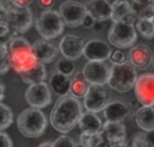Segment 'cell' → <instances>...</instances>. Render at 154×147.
I'll use <instances>...</instances> for the list:
<instances>
[{
	"label": "cell",
	"instance_id": "1",
	"mask_svg": "<svg viewBox=\"0 0 154 147\" xmlns=\"http://www.w3.org/2000/svg\"><path fill=\"white\" fill-rule=\"evenodd\" d=\"M81 113L82 108L80 99L68 93L57 100L50 112V123L58 132L66 134L79 124Z\"/></svg>",
	"mask_w": 154,
	"mask_h": 147
},
{
	"label": "cell",
	"instance_id": "2",
	"mask_svg": "<svg viewBox=\"0 0 154 147\" xmlns=\"http://www.w3.org/2000/svg\"><path fill=\"white\" fill-rule=\"evenodd\" d=\"M8 53H10L11 68L18 74L31 69L35 64H38V59L35 58L32 53V46L29 40L23 37H12L10 42L7 43Z\"/></svg>",
	"mask_w": 154,
	"mask_h": 147
},
{
	"label": "cell",
	"instance_id": "3",
	"mask_svg": "<svg viewBox=\"0 0 154 147\" xmlns=\"http://www.w3.org/2000/svg\"><path fill=\"white\" fill-rule=\"evenodd\" d=\"M18 130L26 138H39L48 128V118L39 108L30 107L18 116Z\"/></svg>",
	"mask_w": 154,
	"mask_h": 147
},
{
	"label": "cell",
	"instance_id": "4",
	"mask_svg": "<svg viewBox=\"0 0 154 147\" xmlns=\"http://www.w3.org/2000/svg\"><path fill=\"white\" fill-rule=\"evenodd\" d=\"M0 11L16 32L23 34L31 28L34 18L30 7L15 5L10 0H0Z\"/></svg>",
	"mask_w": 154,
	"mask_h": 147
},
{
	"label": "cell",
	"instance_id": "5",
	"mask_svg": "<svg viewBox=\"0 0 154 147\" xmlns=\"http://www.w3.org/2000/svg\"><path fill=\"white\" fill-rule=\"evenodd\" d=\"M137 78H138L137 69L130 62L126 61L123 64L111 65L107 85L116 92L126 93V92H128L130 89L134 88Z\"/></svg>",
	"mask_w": 154,
	"mask_h": 147
},
{
	"label": "cell",
	"instance_id": "6",
	"mask_svg": "<svg viewBox=\"0 0 154 147\" xmlns=\"http://www.w3.org/2000/svg\"><path fill=\"white\" fill-rule=\"evenodd\" d=\"M65 23L58 11L48 8L43 10L35 19V30L43 39H54L62 35Z\"/></svg>",
	"mask_w": 154,
	"mask_h": 147
},
{
	"label": "cell",
	"instance_id": "7",
	"mask_svg": "<svg viewBox=\"0 0 154 147\" xmlns=\"http://www.w3.org/2000/svg\"><path fill=\"white\" fill-rule=\"evenodd\" d=\"M107 37L109 43L116 49H128L137 42V30L128 22H112Z\"/></svg>",
	"mask_w": 154,
	"mask_h": 147
},
{
	"label": "cell",
	"instance_id": "8",
	"mask_svg": "<svg viewBox=\"0 0 154 147\" xmlns=\"http://www.w3.org/2000/svg\"><path fill=\"white\" fill-rule=\"evenodd\" d=\"M58 12L61 15L62 20H64L65 26L75 28L77 26H81L82 19L87 15V8H85V4L80 2L66 0L60 5Z\"/></svg>",
	"mask_w": 154,
	"mask_h": 147
},
{
	"label": "cell",
	"instance_id": "9",
	"mask_svg": "<svg viewBox=\"0 0 154 147\" xmlns=\"http://www.w3.org/2000/svg\"><path fill=\"white\" fill-rule=\"evenodd\" d=\"M24 99L30 104V107L34 108H42L48 107L51 103V91L50 86L43 81V82L31 84L24 92Z\"/></svg>",
	"mask_w": 154,
	"mask_h": 147
},
{
	"label": "cell",
	"instance_id": "10",
	"mask_svg": "<svg viewBox=\"0 0 154 147\" xmlns=\"http://www.w3.org/2000/svg\"><path fill=\"white\" fill-rule=\"evenodd\" d=\"M109 101V94L103 86L100 85H89L87 93L82 97L84 108L89 112L97 113L104 110Z\"/></svg>",
	"mask_w": 154,
	"mask_h": 147
},
{
	"label": "cell",
	"instance_id": "11",
	"mask_svg": "<svg viewBox=\"0 0 154 147\" xmlns=\"http://www.w3.org/2000/svg\"><path fill=\"white\" fill-rule=\"evenodd\" d=\"M109 68L106 61H88L82 68V76L91 85H106L109 77Z\"/></svg>",
	"mask_w": 154,
	"mask_h": 147
},
{
	"label": "cell",
	"instance_id": "12",
	"mask_svg": "<svg viewBox=\"0 0 154 147\" xmlns=\"http://www.w3.org/2000/svg\"><path fill=\"white\" fill-rule=\"evenodd\" d=\"M135 97L142 105H154V74L145 73L138 76L134 85Z\"/></svg>",
	"mask_w": 154,
	"mask_h": 147
},
{
	"label": "cell",
	"instance_id": "13",
	"mask_svg": "<svg viewBox=\"0 0 154 147\" xmlns=\"http://www.w3.org/2000/svg\"><path fill=\"white\" fill-rule=\"evenodd\" d=\"M112 49L107 42L101 39H91L85 42L82 56L88 61H106L109 58Z\"/></svg>",
	"mask_w": 154,
	"mask_h": 147
},
{
	"label": "cell",
	"instance_id": "14",
	"mask_svg": "<svg viewBox=\"0 0 154 147\" xmlns=\"http://www.w3.org/2000/svg\"><path fill=\"white\" fill-rule=\"evenodd\" d=\"M85 42L80 37L73 34H66L62 37L61 42H60V51L65 58L69 59H79L82 56L84 51Z\"/></svg>",
	"mask_w": 154,
	"mask_h": 147
},
{
	"label": "cell",
	"instance_id": "15",
	"mask_svg": "<svg viewBox=\"0 0 154 147\" xmlns=\"http://www.w3.org/2000/svg\"><path fill=\"white\" fill-rule=\"evenodd\" d=\"M128 62L135 69H146L153 62V51L146 45L131 46L128 51Z\"/></svg>",
	"mask_w": 154,
	"mask_h": 147
},
{
	"label": "cell",
	"instance_id": "16",
	"mask_svg": "<svg viewBox=\"0 0 154 147\" xmlns=\"http://www.w3.org/2000/svg\"><path fill=\"white\" fill-rule=\"evenodd\" d=\"M111 19L112 22H128L133 23L137 22V15L134 12L128 0H115L111 3Z\"/></svg>",
	"mask_w": 154,
	"mask_h": 147
},
{
	"label": "cell",
	"instance_id": "17",
	"mask_svg": "<svg viewBox=\"0 0 154 147\" xmlns=\"http://www.w3.org/2000/svg\"><path fill=\"white\" fill-rule=\"evenodd\" d=\"M32 53H34L35 58L38 59V62L42 64H50L56 59L57 54H58V49L53 45L51 42H49L48 39H38L32 43Z\"/></svg>",
	"mask_w": 154,
	"mask_h": 147
},
{
	"label": "cell",
	"instance_id": "18",
	"mask_svg": "<svg viewBox=\"0 0 154 147\" xmlns=\"http://www.w3.org/2000/svg\"><path fill=\"white\" fill-rule=\"evenodd\" d=\"M103 132L106 135L109 145H120L127 140V132L123 122H106L103 124Z\"/></svg>",
	"mask_w": 154,
	"mask_h": 147
},
{
	"label": "cell",
	"instance_id": "19",
	"mask_svg": "<svg viewBox=\"0 0 154 147\" xmlns=\"http://www.w3.org/2000/svg\"><path fill=\"white\" fill-rule=\"evenodd\" d=\"M85 8L96 22H106L111 18V3L108 0H89Z\"/></svg>",
	"mask_w": 154,
	"mask_h": 147
},
{
	"label": "cell",
	"instance_id": "20",
	"mask_svg": "<svg viewBox=\"0 0 154 147\" xmlns=\"http://www.w3.org/2000/svg\"><path fill=\"white\" fill-rule=\"evenodd\" d=\"M104 112V118H106V122H123L130 113V110H128L127 104H125L123 101H108V104L104 107L103 110Z\"/></svg>",
	"mask_w": 154,
	"mask_h": 147
},
{
	"label": "cell",
	"instance_id": "21",
	"mask_svg": "<svg viewBox=\"0 0 154 147\" xmlns=\"http://www.w3.org/2000/svg\"><path fill=\"white\" fill-rule=\"evenodd\" d=\"M77 126L80 127L81 132H85V134H96V132L103 130V122H101V119L96 113L87 111V112L81 113Z\"/></svg>",
	"mask_w": 154,
	"mask_h": 147
},
{
	"label": "cell",
	"instance_id": "22",
	"mask_svg": "<svg viewBox=\"0 0 154 147\" xmlns=\"http://www.w3.org/2000/svg\"><path fill=\"white\" fill-rule=\"evenodd\" d=\"M135 122L143 131L154 130V105H142L135 112Z\"/></svg>",
	"mask_w": 154,
	"mask_h": 147
},
{
	"label": "cell",
	"instance_id": "23",
	"mask_svg": "<svg viewBox=\"0 0 154 147\" xmlns=\"http://www.w3.org/2000/svg\"><path fill=\"white\" fill-rule=\"evenodd\" d=\"M19 76H20V78H22L23 82L31 85V84L43 82L45 78H46V76H48V70H46V68H45V64L38 62V64H35L31 69L20 73Z\"/></svg>",
	"mask_w": 154,
	"mask_h": 147
},
{
	"label": "cell",
	"instance_id": "24",
	"mask_svg": "<svg viewBox=\"0 0 154 147\" xmlns=\"http://www.w3.org/2000/svg\"><path fill=\"white\" fill-rule=\"evenodd\" d=\"M49 86L50 89L54 92L56 94H58L60 97L65 96L69 93V88H70V77L64 76L61 73L56 72L51 74L50 81H49Z\"/></svg>",
	"mask_w": 154,
	"mask_h": 147
},
{
	"label": "cell",
	"instance_id": "25",
	"mask_svg": "<svg viewBox=\"0 0 154 147\" xmlns=\"http://www.w3.org/2000/svg\"><path fill=\"white\" fill-rule=\"evenodd\" d=\"M79 142L82 147H111L109 142L107 140L106 135H104L103 130L96 132V134H85V132H81Z\"/></svg>",
	"mask_w": 154,
	"mask_h": 147
},
{
	"label": "cell",
	"instance_id": "26",
	"mask_svg": "<svg viewBox=\"0 0 154 147\" xmlns=\"http://www.w3.org/2000/svg\"><path fill=\"white\" fill-rule=\"evenodd\" d=\"M135 30L145 39H153L154 38V15L153 14L139 16L135 22Z\"/></svg>",
	"mask_w": 154,
	"mask_h": 147
},
{
	"label": "cell",
	"instance_id": "27",
	"mask_svg": "<svg viewBox=\"0 0 154 147\" xmlns=\"http://www.w3.org/2000/svg\"><path fill=\"white\" fill-rule=\"evenodd\" d=\"M91 84L85 80L82 76V72H77L73 74V78H70V88H69V94L77 97V99H82L84 94L87 93L88 88Z\"/></svg>",
	"mask_w": 154,
	"mask_h": 147
},
{
	"label": "cell",
	"instance_id": "28",
	"mask_svg": "<svg viewBox=\"0 0 154 147\" xmlns=\"http://www.w3.org/2000/svg\"><path fill=\"white\" fill-rule=\"evenodd\" d=\"M130 4L133 7L134 12H135L137 18L153 14L154 0H130Z\"/></svg>",
	"mask_w": 154,
	"mask_h": 147
},
{
	"label": "cell",
	"instance_id": "29",
	"mask_svg": "<svg viewBox=\"0 0 154 147\" xmlns=\"http://www.w3.org/2000/svg\"><path fill=\"white\" fill-rule=\"evenodd\" d=\"M14 112L8 105L0 103V131H4L12 124Z\"/></svg>",
	"mask_w": 154,
	"mask_h": 147
},
{
	"label": "cell",
	"instance_id": "30",
	"mask_svg": "<svg viewBox=\"0 0 154 147\" xmlns=\"http://www.w3.org/2000/svg\"><path fill=\"white\" fill-rule=\"evenodd\" d=\"M57 72L64 76H68V77H72L76 73V66H75L73 59L65 58V57L58 59V62H57Z\"/></svg>",
	"mask_w": 154,
	"mask_h": 147
},
{
	"label": "cell",
	"instance_id": "31",
	"mask_svg": "<svg viewBox=\"0 0 154 147\" xmlns=\"http://www.w3.org/2000/svg\"><path fill=\"white\" fill-rule=\"evenodd\" d=\"M11 69V61H10V53H8L7 43L0 42V76L5 74Z\"/></svg>",
	"mask_w": 154,
	"mask_h": 147
},
{
	"label": "cell",
	"instance_id": "32",
	"mask_svg": "<svg viewBox=\"0 0 154 147\" xmlns=\"http://www.w3.org/2000/svg\"><path fill=\"white\" fill-rule=\"evenodd\" d=\"M51 147H77V146L72 138L66 136V135H61L54 142H51Z\"/></svg>",
	"mask_w": 154,
	"mask_h": 147
},
{
	"label": "cell",
	"instance_id": "33",
	"mask_svg": "<svg viewBox=\"0 0 154 147\" xmlns=\"http://www.w3.org/2000/svg\"><path fill=\"white\" fill-rule=\"evenodd\" d=\"M108 59L111 61L112 65H116V64H123V62H126L127 57H126V54L123 53L120 49H116V50H112L111 51Z\"/></svg>",
	"mask_w": 154,
	"mask_h": 147
},
{
	"label": "cell",
	"instance_id": "34",
	"mask_svg": "<svg viewBox=\"0 0 154 147\" xmlns=\"http://www.w3.org/2000/svg\"><path fill=\"white\" fill-rule=\"evenodd\" d=\"M131 147H152L149 145V143L146 142V139H145V135L143 134H137L133 136V139H131Z\"/></svg>",
	"mask_w": 154,
	"mask_h": 147
},
{
	"label": "cell",
	"instance_id": "35",
	"mask_svg": "<svg viewBox=\"0 0 154 147\" xmlns=\"http://www.w3.org/2000/svg\"><path fill=\"white\" fill-rule=\"evenodd\" d=\"M11 31V26L8 23V20L3 16H0V37H5Z\"/></svg>",
	"mask_w": 154,
	"mask_h": 147
},
{
	"label": "cell",
	"instance_id": "36",
	"mask_svg": "<svg viewBox=\"0 0 154 147\" xmlns=\"http://www.w3.org/2000/svg\"><path fill=\"white\" fill-rule=\"evenodd\" d=\"M0 147H14V142L10 135L0 131Z\"/></svg>",
	"mask_w": 154,
	"mask_h": 147
},
{
	"label": "cell",
	"instance_id": "37",
	"mask_svg": "<svg viewBox=\"0 0 154 147\" xmlns=\"http://www.w3.org/2000/svg\"><path fill=\"white\" fill-rule=\"evenodd\" d=\"M95 24H96V20L87 12V15L84 16V19H82V22H81V26L84 27V28H92V27H95Z\"/></svg>",
	"mask_w": 154,
	"mask_h": 147
},
{
	"label": "cell",
	"instance_id": "38",
	"mask_svg": "<svg viewBox=\"0 0 154 147\" xmlns=\"http://www.w3.org/2000/svg\"><path fill=\"white\" fill-rule=\"evenodd\" d=\"M145 135V139H146V142L149 143L152 147H154V130H152V131H147Z\"/></svg>",
	"mask_w": 154,
	"mask_h": 147
},
{
	"label": "cell",
	"instance_id": "39",
	"mask_svg": "<svg viewBox=\"0 0 154 147\" xmlns=\"http://www.w3.org/2000/svg\"><path fill=\"white\" fill-rule=\"evenodd\" d=\"M12 4L20 5V7H29L30 3H32V0H10Z\"/></svg>",
	"mask_w": 154,
	"mask_h": 147
},
{
	"label": "cell",
	"instance_id": "40",
	"mask_svg": "<svg viewBox=\"0 0 154 147\" xmlns=\"http://www.w3.org/2000/svg\"><path fill=\"white\" fill-rule=\"evenodd\" d=\"M38 3H39L41 7H43L45 10H48V8L51 7V4H53V0H38Z\"/></svg>",
	"mask_w": 154,
	"mask_h": 147
},
{
	"label": "cell",
	"instance_id": "41",
	"mask_svg": "<svg viewBox=\"0 0 154 147\" xmlns=\"http://www.w3.org/2000/svg\"><path fill=\"white\" fill-rule=\"evenodd\" d=\"M4 96H5V88H4V85L0 82V103H2V100L4 99Z\"/></svg>",
	"mask_w": 154,
	"mask_h": 147
},
{
	"label": "cell",
	"instance_id": "42",
	"mask_svg": "<svg viewBox=\"0 0 154 147\" xmlns=\"http://www.w3.org/2000/svg\"><path fill=\"white\" fill-rule=\"evenodd\" d=\"M111 147H131V143L126 140L125 143H120V145H112Z\"/></svg>",
	"mask_w": 154,
	"mask_h": 147
},
{
	"label": "cell",
	"instance_id": "43",
	"mask_svg": "<svg viewBox=\"0 0 154 147\" xmlns=\"http://www.w3.org/2000/svg\"><path fill=\"white\" fill-rule=\"evenodd\" d=\"M38 147H51V142H43L41 146H38Z\"/></svg>",
	"mask_w": 154,
	"mask_h": 147
},
{
	"label": "cell",
	"instance_id": "44",
	"mask_svg": "<svg viewBox=\"0 0 154 147\" xmlns=\"http://www.w3.org/2000/svg\"><path fill=\"white\" fill-rule=\"evenodd\" d=\"M153 65H154V59H153Z\"/></svg>",
	"mask_w": 154,
	"mask_h": 147
},
{
	"label": "cell",
	"instance_id": "45",
	"mask_svg": "<svg viewBox=\"0 0 154 147\" xmlns=\"http://www.w3.org/2000/svg\"><path fill=\"white\" fill-rule=\"evenodd\" d=\"M153 14H154V10H153Z\"/></svg>",
	"mask_w": 154,
	"mask_h": 147
}]
</instances>
